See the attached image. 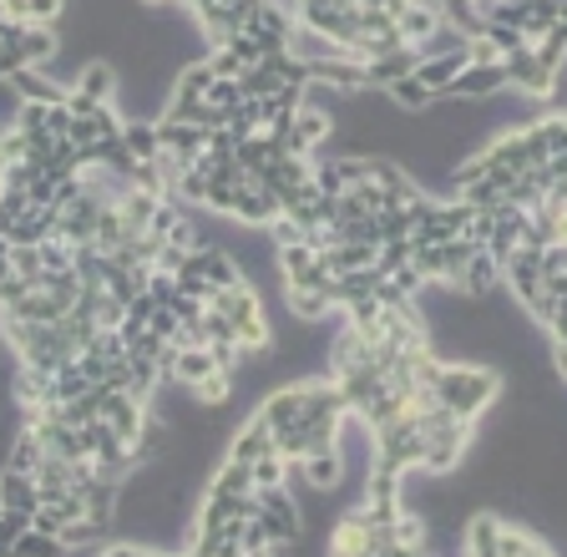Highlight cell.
<instances>
[{
  "label": "cell",
  "instance_id": "cell-1",
  "mask_svg": "<svg viewBox=\"0 0 567 557\" xmlns=\"http://www.w3.org/2000/svg\"><path fill=\"white\" fill-rule=\"evenodd\" d=\"M431 395H436L446 411H456L461 421H482L486 411L496 405V395H502V375H496L492 365H472V360H441L436 365V380H431Z\"/></svg>",
  "mask_w": 567,
  "mask_h": 557
},
{
  "label": "cell",
  "instance_id": "cell-2",
  "mask_svg": "<svg viewBox=\"0 0 567 557\" xmlns=\"http://www.w3.org/2000/svg\"><path fill=\"white\" fill-rule=\"evenodd\" d=\"M71 96H82L86 107H117V66L106 56H92L71 76Z\"/></svg>",
  "mask_w": 567,
  "mask_h": 557
},
{
  "label": "cell",
  "instance_id": "cell-3",
  "mask_svg": "<svg viewBox=\"0 0 567 557\" xmlns=\"http://www.w3.org/2000/svg\"><path fill=\"white\" fill-rule=\"evenodd\" d=\"M6 86L16 92V102H35V107H61L71 92L61 76H51V66H21L6 76Z\"/></svg>",
  "mask_w": 567,
  "mask_h": 557
},
{
  "label": "cell",
  "instance_id": "cell-4",
  "mask_svg": "<svg viewBox=\"0 0 567 557\" xmlns=\"http://www.w3.org/2000/svg\"><path fill=\"white\" fill-rule=\"evenodd\" d=\"M142 415H147V401H137L132 391H106V385H96V421H106L122 441L137 436Z\"/></svg>",
  "mask_w": 567,
  "mask_h": 557
},
{
  "label": "cell",
  "instance_id": "cell-5",
  "mask_svg": "<svg viewBox=\"0 0 567 557\" xmlns=\"http://www.w3.org/2000/svg\"><path fill=\"white\" fill-rule=\"evenodd\" d=\"M496 92H507L502 61H466L446 96H451V102H486V96H496Z\"/></svg>",
  "mask_w": 567,
  "mask_h": 557
},
{
  "label": "cell",
  "instance_id": "cell-6",
  "mask_svg": "<svg viewBox=\"0 0 567 557\" xmlns=\"http://www.w3.org/2000/svg\"><path fill=\"white\" fill-rule=\"evenodd\" d=\"M466 61H472V56H466V47H456V51H431V56L415 61V72H411V76L441 102V96L451 92V82L461 76V66H466Z\"/></svg>",
  "mask_w": 567,
  "mask_h": 557
},
{
  "label": "cell",
  "instance_id": "cell-7",
  "mask_svg": "<svg viewBox=\"0 0 567 557\" xmlns=\"http://www.w3.org/2000/svg\"><path fill=\"white\" fill-rule=\"evenodd\" d=\"M415 61H421V51H415V47L385 51V56H375V61H360V72H365V92H385L390 82L411 76V72H415Z\"/></svg>",
  "mask_w": 567,
  "mask_h": 557
},
{
  "label": "cell",
  "instance_id": "cell-8",
  "mask_svg": "<svg viewBox=\"0 0 567 557\" xmlns=\"http://www.w3.org/2000/svg\"><path fill=\"white\" fill-rule=\"evenodd\" d=\"M456 289H461L466 299H492L496 289H502V264H496L486 249H476L472 259H466V269H461Z\"/></svg>",
  "mask_w": 567,
  "mask_h": 557
},
{
  "label": "cell",
  "instance_id": "cell-9",
  "mask_svg": "<svg viewBox=\"0 0 567 557\" xmlns=\"http://www.w3.org/2000/svg\"><path fill=\"white\" fill-rule=\"evenodd\" d=\"M284 208H279V198H274L269 188H238V203H234V224H244V228H269L274 218H279Z\"/></svg>",
  "mask_w": 567,
  "mask_h": 557
},
{
  "label": "cell",
  "instance_id": "cell-10",
  "mask_svg": "<svg viewBox=\"0 0 567 557\" xmlns=\"http://www.w3.org/2000/svg\"><path fill=\"white\" fill-rule=\"evenodd\" d=\"M284 309H289V320H295V324H319L334 305H330V295H324V289L289 285V279H284Z\"/></svg>",
  "mask_w": 567,
  "mask_h": 557
},
{
  "label": "cell",
  "instance_id": "cell-11",
  "mask_svg": "<svg viewBox=\"0 0 567 557\" xmlns=\"http://www.w3.org/2000/svg\"><path fill=\"white\" fill-rule=\"evenodd\" d=\"M264 451H274V436H269V426H264L259 415H248L244 426H234L228 431V456H234V462H259Z\"/></svg>",
  "mask_w": 567,
  "mask_h": 557
},
{
  "label": "cell",
  "instance_id": "cell-12",
  "mask_svg": "<svg viewBox=\"0 0 567 557\" xmlns=\"http://www.w3.org/2000/svg\"><path fill=\"white\" fill-rule=\"evenodd\" d=\"M395 31H401V47H415V51H421L425 41L441 31L436 6H421V0H411V6L401 11V21H395Z\"/></svg>",
  "mask_w": 567,
  "mask_h": 557
},
{
  "label": "cell",
  "instance_id": "cell-13",
  "mask_svg": "<svg viewBox=\"0 0 567 557\" xmlns=\"http://www.w3.org/2000/svg\"><path fill=\"white\" fill-rule=\"evenodd\" d=\"M0 507H11V512H35V507H41V492H35V476L0 472Z\"/></svg>",
  "mask_w": 567,
  "mask_h": 557
},
{
  "label": "cell",
  "instance_id": "cell-14",
  "mask_svg": "<svg viewBox=\"0 0 567 557\" xmlns=\"http://www.w3.org/2000/svg\"><path fill=\"white\" fill-rule=\"evenodd\" d=\"M385 102H390L395 112H405V117H411V112L436 107V96L425 92V86L415 82V76H401V82H390V86H385Z\"/></svg>",
  "mask_w": 567,
  "mask_h": 557
},
{
  "label": "cell",
  "instance_id": "cell-15",
  "mask_svg": "<svg viewBox=\"0 0 567 557\" xmlns=\"http://www.w3.org/2000/svg\"><path fill=\"white\" fill-rule=\"evenodd\" d=\"M213 492H224V497H254V472H248V462H234V456H224V466L213 472Z\"/></svg>",
  "mask_w": 567,
  "mask_h": 557
},
{
  "label": "cell",
  "instance_id": "cell-16",
  "mask_svg": "<svg viewBox=\"0 0 567 557\" xmlns=\"http://www.w3.org/2000/svg\"><path fill=\"white\" fill-rule=\"evenodd\" d=\"M35 466H41V441L31 436V431H16L11 436V446H6V466H0V472H21V476H31Z\"/></svg>",
  "mask_w": 567,
  "mask_h": 557
},
{
  "label": "cell",
  "instance_id": "cell-17",
  "mask_svg": "<svg viewBox=\"0 0 567 557\" xmlns=\"http://www.w3.org/2000/svg\"><path fill=\"white\" fill-rule=\"evenodd\" d=\"M122 143H127V153L137 157V163L157 157V122L153 117H132L127 127H122Z\"/></svg>",
  "mask_w": 567,
  "mask_h": 557
},
{
  "label": "cell",
  "instance_id": "cell-18",
  "mask_svg": "<svg viewBox=\"0 0 567 557\" xmlns=\"http://www.w3.org/2000/svg\"><path fill=\"white\" fill-rule=\"evenodd\" d=\"M274 269H279L284 279H305V274L315 269V249H309V244H284V249H274Z\"/></svg>",
  "mask_w": 567,
  "mask_h": 557
},
{
  "label": "cell",
  "instance_id": "cell-19",
  "mask_svg": "<svg viewBox=\"0 0 567 557\" xmlns=\"http://www.w3.org/2000/svg\"><path fill=\"white\" fill-rule=\"evenodd\" d=\"M6 557H66V547L56 543V537H41V533H21L11 543V553Z\"/></svg>",
  "mask_w": 567,
  "mask_h": 557
},
{
  "label": "cell",
  "instance_id": "cell-20",
  "mask_svg": "<svg viewBox=\"0 0 567 557\" xmlns=\"http://www.w3.org/2000/svg\"><path fill=\"white\" fill-rule=\"evenodd\" d=\"M248 472H254V492H259V486H284V472H289V462H284L279 451H264V456L248 466Z\"/></svg>",
  "mask_w": 567,
  "mask_h": 557
},
{
  "label": "cell",
  "instance_id": "cell-21",
  "mask_svg": "<svg viewBox=\"0 0 567 557\" xmlns=\"http://www.w3.org/2000/svg\"><path fill=\"white\" fill-rule=\"evenodd\" d=\"M35 254H41V274H66L71 269V244H61V238H41Z\"/></svg>",
  "mask_w": 567,
  "mask_h": 557
},
{
  "label": "cell",
  "instance_id": "cell-22",
  "mask_svg": "<svg viewBox=\"0 0 567 557\" xmlns=\"http://www.w3.org/2000/svg\"><path fill=\"white\" fill-rule=\"evenodd\" d=\"M238 96H244V92H238V76H213L208 92H203V102H208V107H224V112H228Z\"/></svg>",
  "mask_w": 567,
  "mask_h": 557
},
{
  "label": "cell",
  "instance_id": "cell-23",
  "mask_svg": "<svg viewBox=\"0 0 567 557\" xmlns=\"http://www.w3.org/2000/svg\"><path fill=\"white\" fill-rule=\"evenodd\" d=\"M238 547H244V553H274L269 537H264V527H259V517H248L244 527H238Z\"/></svg>",
  "mask_w": 567,
  "mask_h": 557
},
{
  "label": "cell",
  "instance_id": "cell-24",
  "mask_svg": "<svg viewBox=\"0 0 567 557\" xmlns=\"http://www.w3.org/2000/svg\"><path fill=\"white\" fill-rule=\"evenodd\" d=\"M147 334H157V340H167V344H173V334H177V320H173V309L153 305V314H147Z\"/></svg>",
  "mask_w": 567,
  "mask_h": 557
},
{
  "label": "cell",
  "instance_id": "cell-25",
  "mask_svg": "<svg viewBox=\"0 0 567 557\" xmlns=\"http://www.w3.org/2000/svg\"><path fill=\"white\" fill-rule=\"evenodd\" d=\"M183 264H188V249H177V244H163V249H157V259H153V269L177 274V269H183Z\"/></svg>",
  "mask_w": 567,
  "mask_h": 557
},
{
  "label": "cell",
  "instance_id": "cell-26",
  "mask_svg": "<svg viewBox=\"0 0 567 557\" xmlns=\"http://www.w3.org/2000/svg\"><path fill=\"white\" fill-rule=\"evenodd\" d=\"M66 127H71L66 102H61V107H47V132H51V137H66Z\"/></svg>",
  "mask_w": 567,
  "mask_h": 557
},
{
  "label": "cell",
  "instance_id": "cell-27",
  "mask_svg": "<svg viewBox=\"0 0 567 557\" xmlns=\"http://www.w3.org/2000/svg\"><path fill=\"white\" fill-rule=\"evenodd\" d=\"M142 557H177V553H157V547H142Z\"/></svg>",
  "mask_w": 567,
  "mask_h": 557
},
{
  "label": "cell",
  "instance_id": "cell-28",
  "mask_svg": "<svg viewBox=\"0 0 567 557\" xmlns=\"http://www.w3.org/2000/svg\"><path fill=\"white\" fill-rule=\"evenodd\" d=\"M0 56H6V47H0Z\"/></svg>",
  "mask_w": 567,
  "mask_h": 557
}]
</instances>
